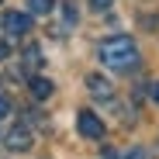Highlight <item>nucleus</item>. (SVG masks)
<instances>
[{"label":"nucleus","instance_id":"nucleus-13","mask_svg":"<svg viewBox=\"0 0 159 159\" xmlns=\"http://www.w3.org/2000/svg\"><path fill=\"white\" fill-rule=\"evenodd\" d=\"M152 100L159 104V83H152Z\"/></svg>","mask_w":159,"mask_h":159},{"label":"nucleus","instance_id":"nucleus-6","mask_svg":"<svg viewBox=\"0 0 159 159\" xmlns=\"http://www.w3.org/2000/svg\"><path fill=\"white\" fill-rule=\"evenodd\" d=\"M28 90H31V97H38V100H45V97H52V80H45V76H31L28 80Z\"/></svg>","mask_w":159,"mask_h":159},{"label":"nucleus","instance_id":"nucleus-11","mask_svg":"<svg viewBox=\"0 0 159 159\" xmlns=\"http://www.w3.org/2000/svg\"><path fill=\"white\" fill-rule=\"evenodd\" d=\"M4 114H11V100H7V97H0V118H4Z\"/></svg>","mask_w":159,"mask_h":159},{"label":"nucleus","instance_id":"nucleus-9","mask_svg":"<svg viewBox=\"0 0 159 159\" xmlns=\"http://www.w3.org/2000/svg\"><path fill=\"white\" fill-rule=\"evenodd\" d=\"M24 62H28V66H42V48H38V45L24 48Z\"/></svg>","mask_w":159,"mask_h":159},{"label":"nucleus","instance_id":"nucleus-12","mask_svg":"<svg viewBox=\"0 0 159 159\" xmlns=\"http://www.w3.org/2000/svg\"><path fill=\"white\" fill-rule=\"evenodd\" d=\"M125 159H145V152H142V149H131V152H128Z\"/></svg>","mask_w":159,"mask_h":159},{"label":"nucleus","instance_id":"nucleus-14","mask_svg":"<svg viewBox=\"0 0 159 159\" xmlns=\"http://www.w3.org/2000/svg\"><path fill=\"white\" fill-rule=\"evenodd\" d=\"M0 59H7V42H0Z\"/></svg>","mask_w":159,"mask_h":159},{"label":"nucleus","instance_id":"nucleus-8","mask_svg":"<svg viewBox=\"0 0 159 159\" xmlns=\"http://www.w3.org/2000/svg\"><path fill=\"white\" fill-rule=\"evenodd\" d=\"M52 4H56V0H28V14H48L52 11Z\"/></svg>","mask_w":159,"mask_h":159},{"label":"nucleus","instance_id":"nucleus-3","mask_svg":"<svg viewBox=\"0 0 159 159\" xmlns=\"http://www.w3.org/2000/svg\"><path fill=\"white\" fill-rule=\"evenodd\" d=\"M76 128L83 139H104V121L93 114V111H80L76 114Z\"/></svg>","mask_w":159,"mask_h":159},{"label":"nucleus","instance_id":"nucleus-10","mask_svg":"<svg viewBox=\"0 0 159 159\" xmlns=\"http://www.w3.org/2000/svg\"><path fill=\"white\" fill-rule=\"evenodd\" d=\"M114 0H90V11H107Z\"/></svg>","mask_w":159,"mask_h":159},{"label":"nucleus","instance_id":"nucleus-1","mask_svg":"<svg viewBox=\"0 0 159 159\" xmlns=\"http://www.w3.org/2000/svg\"><path fill=\"white\" fill-rule=\"evenodd\" d=\"M97 59L114 73H131L139 66V45L131 35H111L97 45Z\"/></svg>","mask_w":159,"mask_h":159},{"label":"nucleus","instance_id":"nucleus-2","mask_svg":"<svg viewBox=\"0 0 159 159\" xmlns=\"http://www.w3.org/2000/svg\"><path fill=\"white\" fill-rule=\"evenodd\" d=\"M4 31L21 38V35H28L31 31V14H24V11H7L4 14Z\"/></svg>","mask_w":159,"mask_h":159},{"label":"nucleus","instance_id":"nucleus-4","mask_svg":"<svg viewBox=\"0 0 159 159\" xmlns=\"http://www.w3.org/2000/svg\"><path fill=\"white\" fill-rule=\"evenodd\" d=\"M4 142H7V149H14V152H28V149H31V128H28V125H14L7 135H4Z\"/></svg>","mask_w":159,"mask_h":159},{"label":"nucleus","instance_id":"nucleus-7","mask_svg":"<svg viewBox=\"0 0 159 159\" xmlns=\"http://www.w3.org/2000/svg\"><path fill=\"white\" fill-rule=\"evenodd\" d=\"M62 28H76V4L73 0H62Z\"/></svg>","mask_w":159,"mask_h":159},{"label":"nucleus","instance_id":"nucleus-5","mask_svg":"<svg viewBox=\"0 0 159 159\" xmlns=\"http://www.w3.org/2000/svg\"><path fill=\"white\" fill-rule=\"evenodd\" d=\"M87 90H90L97 100H111V97H114V83H111L107 76H100V73H90V76H87Z\"/></svg>","mask_w":159,"mask_h":159}]
</instances>
